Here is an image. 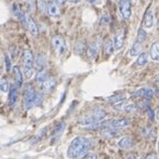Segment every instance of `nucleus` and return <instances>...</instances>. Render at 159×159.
I'll return each instance as SVG.
<instances>
[{
  "label": "nucleus",
  "instance_id": "obj_19",
  "mask_svg": "<svg viewBox=\"0 0 159 159\" xmlns=\"http://www.w3.org/2000/svg\"><path fill=\"white\" fill-rule=\"evenodd\" d=\"M48 13L51 17H57L59 15V7L54 1H50L48 2Z\"/></svg>",
  "mask_w": 159,
  "mask_h": 159
},
{
  "label": "nucleus",
  "instance_id": "obj_31",
  "mask_svg": "<svg viewBox=\"0 0 159 159\" xmlns=\"http://www.w3.org/2000/svg\"><path fill=\"white\" fill-rule=\"evenodd\" d=\"M27 6L29 10H33L35 8V0H27Z\"/></svg>",
  "mask_w": 159,
  "mask_h": 159
},
{
  "label": "nucleus",
  "instance_id": "obj_1",
  "mask_svg": "<svg viewBox=\"0 0 159 159\" xmlns=\"http://www.w3.org/2000/svg\"><path fill=\"white\" fill-rule=\"evenodd\" d=\"M92 146V139L84 136H77L72 139L67 148V157L71 159H81L85 157Z\"/></svg>",
  "mask_w": 159,
  "mask_h": 159
},
{
  "label": "nucleus",
  "instance_id": "obj_13",
  "mask_svg": "<svg viewBox=\"0 0 159 159\" xmlns=\"http://www.w3.org/2000/svg\"><path fill=\"white\" fill-rule=\"evenodd\" d=\"M33 66L34 69H37L38 71H41V70L44 69L45 66V57L42 53H38L34 57V62H33Z\"/></svg>",
  "mask_w": 159,
  "mask_h": 159
},
{
  "label": "nucleus",
  "instance_id": "obj_16",
  "mask_svg": "<svg viewBox=\"0 0 159 159\" xmlns=\"http://www.w3.org/2000/svg\"><path fill=\"white\" fill-rule=\"evenodd\" d=\"M144 25L146 28H152L154 25V13L150 9L147 10V12L145 13V18H144Z\"/></svg>",
  "mask_w": 159,
  "mask_h": 159
},
{
  "label": "nucleus",
  "instance_id": "obj_12",
  "mask_svg": "<svg viewBox=\"0 0 159 159\" xmlns=\"http://www.w3.org/2000/svg\"><path fill=\"white\" fill-rule=\"evenodd\" d=\"M12 74L13 79H15V85L17 87H21L23 83V75L21 70L19 69V66H13L12 67Z\"/></svg>",
  "mask_w": 159,
  "mask_h": 159
},
{
  "label": "nucleus",
  "instance_id": "obj_3",
  "mask_svg": "<svg viewBox=\"0 0 159 159\" xmlns=\"http://www.w3.org/2000/svg\"><path fill=\"white\" fill-rule=\"evenodd\" d=\"M22 62H23V73H25V76L27 79H30L33 75V72H34V66H33L34 57H33L31 50L25 49L23 51Z\"/></svg>",
  "mask_w": 159,
  "mask_h": 159
},
{
  "label": "nucleus",
  "instance_id": "obj_25",
  "mask_svg": "<svg viewBox=\"0 0 159 159\" xmlns=\"http://www.w3.org/2000/svg\"><path fill=\"white\" fill-rule=\"evenodd\" d=\"M65 128V123H60L55 126V128L53 129V136H59L63 133Z\"/></svg>",
  "mask_w": 159,
  "mask_h": 159
},
{
  "label": "nucleus",
  "instance_id": "obj_29",
  "mask_svg": "<svg viewBox=\"0 0 159 159\" xmlns=\"http://www.w3.org/2000/svg\"><path fill=\"white\" fill-rule=\"evenodd\" d=\"M5 63H6V71L7 72H9L10 70H11V67H12V62H11V59H10V57L8 54L5 55Z\"/></svg>",
  "mask_w": 159,
  "mask_h": 159
},
{
  "label": "nucleus",
  "instance_id": "obj_33",
  "mask_svg": "<svg viewBox=\"0 0 159 159\" xmlns=\"http://www.w3.org/2000/svg\"><path fill=\"white\" fill-rule=\"evenodd\" d=\"M145 159H158V156H157L156 152H150L145 157Z\"/></svg>",
  "mask_w": 159,
  "mask_h": 159
},
{
  "label": "nucleus",
  "instance_id": "obj_6",
  "mask_svg": "<svg viewBox=\"0 0 159 159\" xmlns=\"http://www.w3.org/2000/svg\"><path fill=\"white\" fill-rule=\"evenodd\" d=\"M119 10L120 15L125 20L130 19L132 16V1L130 0H123L119 2Z\"/></svg>",
  "mask_w": 159,
  "mask_h": 159
},
{
  "label": "nucleus",
  "instance_id": "obj_40",
  "mask_svg": "<svg viewBox=\"0 0 159 159\" xmlns=\"http://www.w3.org/2000/svg\"><path fill=\"white\" fill-rule=\"evenodd\" d=\"M120 1H123V0H117V2H118V3L120 2Z\"/></svg>",
  "mask_w": 159,
  "mask_h": 159
},
{
  "label": "nucleus",
  "instance_id": "obj_41",
  "mask_svg": "<svg viewBox=\"0 0 159 159\" xmlns=\"http://www.w3.org/2000/svg\"><path fill=\"white\" fill-rule=\"evenodd\" d=\"M157 117H158V118H159V112L157 113Z\"/></svg>",
  "mask_w": 159,
  "mask_h": 159
},
{
  "label": "nucleus",
  "instance_id": "obj_10",
  "mask_svg": "<svg viewBox=\"0 0 159 159\" xmlns=\"http://www.w3.org/2000/svg\"><path fill=\"white\" fill-rule=\"evenodd\" d=\"M55 85H57L55 79H53V77H48L44 82L41 84V91H42L43 93H45V94L51 93L53 89H54Z\"/></svg>",
  "mask_w": 159,
  "mask_h": 159
},
{
  "label": "nucleus",
  "instance_id": "obj_27",
  "mask_svg": "<svg viewBox=\"0 0 159 159\" xmlns=\"http://www.w3.org/2000/svg\"><path fill=\"white\" fill-rule=\"evenodd\" d=\"M146 38H147L146 31H145L144 29H142V28H139L138 33H137V41H138V42H140V43H143L145 40H146Z\"/></svg>",
  "mask_w": 159,
  "mask_h": 159
},
{
  "label": "nucleus",
  "instance_id": "obj_39",
  "mask_svg": "<svg viewBox=\"0 0 159 159\" xmlns=\"http://www.w3.org/2000/svg\"><path fill=\"white\" fill-rule=\"evenodd\" d=\"M156 82H157V83H158V84H159V74L157 75V77H156Z\"/></svg>",
  "mask_w": 159,
  "mask_h": 159
},
{
  "label": "nucleus",
  "instance_id": "obj_15",
  "mask_svg": "<svg viewBox=\"0 0 159 159\" xmlns=\"http://www.w3.org/2000/svg\"><path fill=\"white\" fill-rule=\"evenodd\" d=\"M117 145H118L119 148L122 149H128L130 148V147L133 146V139L130 138V137H122V138L119 139L118 143H117Z\"/></svg>",
  "mask_w": 159,
  "mask_h": 159
},
{
  "label": "nucleus",
  "instance_id": "obj_34",
  "mask_svg": "<svg viewBox=\"0 0 159 159\" xmlns=\"http://www.w3.org/2000/svg\"><path fill=\"white\" fill-rule=\"evenodd\" d=\"M85 159H97V156L94 154H89V155H86V158Z\"/></svg>",
  "mask_w": 159,
  "mask_h": 159
},
{
  "label": "nucleus",
  "instance_id": "obj_23",
  "mask_svg": "<svg viewBox=\"0 0 159 159\" xmlns=\"http://www.w3.org/2000/svg\"><path fill=\"white\" fill-rule=\"evenodd\" d=\"M124 99H126V97H125L124 94H116V95H113V96H109L108 98H107V101H108L112 105H114L118 102H122V101H124Z\"/></svg>",
  "mask_w": 159,
  "mask_h": 159
},
{
  "label": "nucleus",
  "instance_id": "obj_5",
  "mask_svg": "<svg viewBox=\"0 0 159 159\" xmlns=\"http://www.w3.org/2000/svg\"><path fill=\"white\" fill-rule=\"evenodd\" d=\"M51 43H52L53 50H54L57 55H62L65 52L66 43H65V40L63 39V37H61V35H53Z\"/></svg>",
  "mask_w": 159,
  "mask_h": 159
},
{
  "label": "nucleus",
  "instance_id": "obj_17",
  "mask_svg": "<svg viewBox=\"0 0 159 159\" xmlns=\"http://www.w3.org/2000/svg\"><path fill=\"white\" fill-rule=\"evenodd\" d=\"M74 52L79 55H82L86 52V43L82 40H79L75 42V45H74Z\"/></svg>",
  "mask_w": 159,
  "mask_h": 159
},
{
  "label": "nucleus",
  "instance_id": "obj_7",
  "mask_svg": "<svg viewBox=\"0 0 159 159\" xmlns=\"http://www.w3.org/2000/svg\"><path fill=\"white\" fill-rule=\"evenodd\" d=\"M25 28L29 30V32L33 35V37H38L39 35V29L35 23V21L32 19V17L29 15H25Z\"/></svg>",
  "mask_w": 159,
  "mask_h": 159
},
{
  "label": "nucleus",
  "instance_id": "obj_9",
  "mask_svg": "<svg viewBox=\"0 0 159 159\" xmlns=\"http://www.w3.org/2000/svg\"><path fill=\"white\" fill-rule=\"evenodd\" d=\"M125 35H126V32L125 30L122 29L117 31L114 35V45H115V50H120L124 45L125 42Z\"/></svg>",
  "mask_w": 159,
  "mask_h": 159
},
{
  "label": "nucleus",
  "instance_id": "obj_8",
  "mask_svg": "<svg viewBox=\"0 0 159 159\" xmlns=\"http://www.w3.org/2000/svg\"><path fill=\"white\" fill-rule=\"evenodd\" d=\"M133 96L136 98H146L150 99L154 96V91L149 87H142V89H137L136 92L133 93Z\"/></svg>",
  "mask_w": 159,
  "mask_h": 159
},
{
  "label": "nucleus",
  "instance_id": "obj_28",
  "mask_svg": "<svg viewBox=\"0 0 159 159\" xmlns=\"http://www.w3.org/2000/svg\"><path fill=\"white\" fill-rule=\"evenodd\" d=\"M38 9L41 11V12H45L48 11V2L44 0H39L38 2Z\"/></svg>",
  "mask_w": 159,
  "mask_h": 159
},
{
  "label": "nucleus",
  "instance_id": "obj_42",
  "mask_svg": "<svg viewBox=\"0 0 159 159\" xmlns=\"http://www.w3.org/2000/svg\"><path fill=\"white\" fill-rule=\"evenodd\" d=\"M158 27H159V20H158Z\"/></svg>",
  "mask_w": 159,
  "mask_h": 159
},
{
  "label": "nucleus",
  "instance_id": "obj_37",
  "mask_svg": "<svg viewBox=\"0 0 159 159\" xmlns=\"http://www.w3.org/2000/svg\"><path fill=\"white\" fill-rule=\"evenodd\" d=\"M127 159H136V156L135 155H130V156L127 157Z\"/></svg>",
  "mask_w": 159,
  "mask_h": 159
},
{
  "label": "nucleus",
  "instance_id": "obj_20",
  "mask_svg": "<svg viewBox=\"0 0 159 159\" xmlns=\"http://www.w3.org/2000/svg\"><path fill=\"white\" fill-rule=\"evenodd\" d=\"M140 53H142V43L136 41V42L133 44L132 49L129 50V55H130V57H138Z\"/></svg>",
  "mask_w": 159,
  "mask_h": 159
},
{
  "label": "nucleus",
  "instance_id": "obj_38",
  "mask_svg": "<svg viewBox=\"0 0 159 159\" xmlns=\"http://www.w3.org/2000/svg\"><path fill=\"white\" fill-rule=\"evenodd\" d=\"M70 1H71V2H73V3H77V2H80L81 0H70Z\"/></svg>",
  "mask_w": 159,
  "mask_h": 159
},
{
  "label": "nucleus",
  "instance_id": "obj_11",
  "mask_svg": "<svg viewBox=\"0 0 159 159\" xmlns=\"http://www.w3.org/2000/svg\"><path fill=\"white\" fill-rule=\"evenodd\" d=\"M99 45H101V44H99V41H94V42L91 43V44H89V47L87 48L86 55H87V57H89V60L95 59V57H96L97 53H98Z\"/></svg>",
  "mask_w": 159,
  "mask_h": 159
},
{
  "label": "nucleus",
  "instance_id": "obj_36",
  "mask_svg": "<svg viewBox=\"0 0 159 159\" xmlns=\"http://www.w3.org/2000/svg\"><path fill=\"white\" fill-rule=\"evenodd\" d=\"M65 1H66V0H54V2L57 3V5H63V3H65Z\"/></svg>",
  "mask_w": 159,
  "mask_h": 159
},
{
  "label": "nucleus",
  "instance_id": "obj_32",
  "mask_svg": "<svg viewBox=\"0 0 159 159\" xmlns=\"http://www.w3.org/2000/svg\"><path fill=\"white\" fill-rule=\"evenodd\" d=\"M109 22V17L108 16H103L102 19H101V25H107Z\"/></svg>",
  "mask_w": 159,
  "mask_h": 159
},
{
  "label": "nucleus",
  "instance_id": "obj_30",
  "mask_svg": "<svg viewBox=\"0 0 159 159\" xmlns=\"http://www.w3.org/2000/svg\"><path fill=\"white\" fill-rule=\"evenodd\" d=\"M124 111L126 113H133L136 111V106H135V104H128V105H125L124 107Z\"/></svg>",
  "mask_w": 159,
  "mask_h": 159
},
{
  "label": "nucleus",
  "instance_id": "obj_21",
  "mask_svg": "<svg viewBox=\"0 0 159 159\" xmlns=\"http://www.w3.org/2000/svg\"><path fill=\"white\" fill-rule=\"evenodd\" d=\"M49 77V74H48V71L47 70H41V71H39V72L37 73V76H35V82L38 83V84H42L43 82H44L45 80Z\"/></svg>",
  "mask_w": 159,
  "mask_h": 159
},
{
  "label": "nucleus",
  "instance_id": "obj_26",
  "mask_svg": "<svg viewBox=\"0 0 159 159\" xmlns=\"http://www.w3.org/2000/svg\"><path fill=\"white\" fill-rule=\"evenodd\" d=\"M8 89H9V83H8L6 77H2L0 80V92L6 93L8 92Z\"/></svg>",
  "mask_w": 159,
  "mask_h": 159
},
{
  "label": "nucleus",
  "instance_id": "obj_35",
  "mask_svg": "<svg viewBox=\"0 0 159 159\" xmlns=\"http://www.w3.org/2000/svg\"><path fill=\"white\" fill-rule=\"evenodd\" d=\"M87 1H89L91 5H97V3H99L101 0H87Z\"/></svg>",
  "mask_w": 159,
  "mask_h": 159
},
{
  "label": "nucleus",
  "instance_id": "obj_14",
  "mask_svg": "<svg viewBox=\"0 0 159 159\" xmlns=\"http://www.w3.org/2000/svg\"><path fill=\"white\" fill-rule=\"evenodd\" d=\"M150 57L155 62H159V41L154 42L150 48Z\"/></svg>",
  "mask_w": 159,
  "mask_h": 159
},
{
  "label": "nucleus",
  "instance_id": "obj_2",
  "mask_svg": "<svg viewBox=\"0 0 159 159\" xmlns=\"http://www.w3.org/2000/svg\"><path fill=\"white\" fill-rule=\"evenodd\" d=\"M106 117V112L105 109L101 108V107H96V108L92 109L89 113H87L85 116H83L80 120V123L85 126H89V125L96 124L98 122H102L103 119Z\"/></svg>",
  "mask_w": 159,
  "mask_h": 159
},
{
  "label": "nucleus",
  "instance_id": "obj_4",
  "mask_svg": "<svg viewBox=\"0 0 159 159\" xmlns=\"http://www.w3.org/2000/svg\"><path fill=\"white\" fill-rule=\"evenodd\" d=\"M35 98H37V92L34 91L31 84H27L25 86L23 92V105L25 109H31L35 106Z\"/></svg>",
  "mask_w": 159,
  "mask_h": 159
},
{
  "label": "nucleus",
  "instance_id": "obj_18",
  "mask_svg": "<svg viewBox=\"0 0 159 159\" xmlns=\"http://www.w3.org/2000/svg\"><path fill=\"white\" fill-rule=\"evenodd\" d=\"M18 99V87L11 86L10 87V92H9V105L10 106H13L16 104Z\"/></svg>",
  "mask_w": 159,
  "mask_h": 159
},
{
  "label": "nucleus",
  "instance_id": "obj_22",
  "mask_svg": "<svg viewBox=\"0 0 159 159\" xmlns=\"http://www.w3.org/2000/svg\"><path fill=\"white\" fill-rule=\"evenodd\" d=\"M147 61H148V54H147V53H145V52H143V53H140V54L138 55V57H137L135 64H136L138 67H143V66H145V65L147 64Z\"/></svg>",
  "mask_w": 159,
  "mask_h": 159
},
{
  "label": "nucleus",
  "instance_id": "obj_24",
  "mask_svg": "<svg viewBox=\"0 0 159 159\" xmlns=\"http://www.w3.org/2000/svg\"><path fill=\"white\" fill-rule=\"evenodd\" d=\"M104 51L106 54H112V53H114L115 51V45H114V42L113 41H111V40H107L106 42H105L104 44Z\"/></svg>",
  "mask_w": 159,
  "mask_h": 159
}]
</instances>
